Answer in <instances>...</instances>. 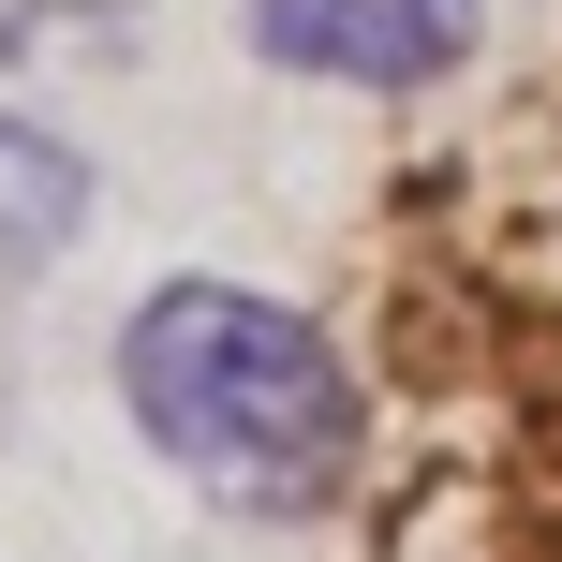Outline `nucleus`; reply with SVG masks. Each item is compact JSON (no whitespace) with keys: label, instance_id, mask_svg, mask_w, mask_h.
<instances>
[{"label":"nucleus","instance_id":"nucleus-1","mask_svg":"<svg viewBox=\"0 0 562 562\" xmlns=\"http://www.w3.org/2000/svg\"><path fill=\"white\" fill-rule=\"evenodd\" d=\"M119 400L134 429L237 518H311L356 474V370L311 311L252 296V281H164L119 326Z\"/></svg>","mask_w":562,"mask_h":562},{"label":"nucleus","instance_id":"nucleus-2","mask_svg":"<svg viewBox=\"0 0 562 562\" xmlns=\"http://www.w3.org/2000/svg\"><path fill=\"white\" fill-rule=\"evenodd\" d=\"M474 30L488 0H252V45L326 89H429L474 59Z\"/></svg>","mask_w":562,"mask_h":562},{"label":"nucleus","instance_id":"nucleus-3","mask_svg":"<svg viewBox=\"0 0 562 562\" xmlns=\"http://www.w3.org/2000/svg\"><path fill=\"white\" fill-rule=\"evenodd\" d=\"M75 223H89L75 148H45V134H15V119H0V267H45Z\"/></svg>","mask_w":562,"mask_h":562}]
</instances>
